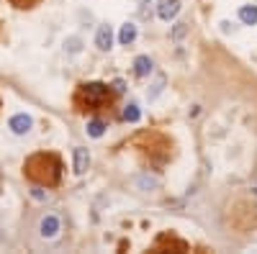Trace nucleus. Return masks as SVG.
<instances>
[{
    "label": "nucleus",
    "instance_id": "8",
    "mask_svg": "<svg viewBox=\"0 0 257 254\" xmlns=\"http://www.w3.org/2000/svg\"><path fill=\"white\" fill-rule=\"evenodd\" d=\"M137 36H139L137 24H132V21H128V24H123L121 31H118V44H121V47H128V44H134V41H137Z\"/></svg>",
    "mask_w": 257,
    "mask_h": 254
},
{
    "label": "nucleus",
    "instance_id": "16",
    "mask_svg": "<svg viewBox=\"0 0 257 254\" xmlns=\"http://www.w3.org/2000/svg\"><path fill=\"white\" fill-rule=\"evenodd\" d=\"M111 88H113V93H116V95H123V93H126V82H123V80H113Z\"/></svg>",
    "mask_w": 257,
    "mask_h": 254
},
{
    "label": "nucleus",
    "instance_id": "9",
    "mask_svg": "<svg viewBox=\"0 0 257 254\" xmlns=\"http://www.w3.org/2000/svg\"><path fill=\"white\" fill-rule=\"evenodd\" d=\"M237 16H239V21L244 26H254L257 24V6H242Z\"/></svg>",
    "mask_w": 257,
    "mask_h": 254
},
{
    "label": "nucleus",
    "instance_id": "14",
    "mask_svg": "<svg viewBox=\"0 0 257 254\" xmlns=\"http://www.w3.org/2000/svg\"><path fill=\"white\" fill-rule=\"evenodd\" d=\"M162 88H165V75H160L157 77V82H155V88H152V93H149V100H155L160 93H162Z\"/></svg>",
    "mask_w": 257,
    "mask_h": 254
},
{
    "label": "nucleus",
    "instance_id": "10",
    "mask_svg": "<svg viewBox=\"0 0 257 254\" xmlns=\"http://www.w3.org/2000/svg\"><path fill=\"white\" fill-rule=\"evenodd\" d=\"M85 131H88V136H93V139H100V136L105 134V123H103L100 118H93V121H88Z\"/></svg>",
    "mask_w": 257,
    "mask_h": 254
},
{
    "label": "nucleus",
    "instance_id": "5",
    "mask_svg": "<svg viewBox=\"0 0 257 254\" xmlns=\"http://www.w3.org/2000/svg\"><path fill=\"white\" fill-rule=\"evenodd\" d=\"M95 47L100 52H111V47H113V29L108 24L98 26V31H95Z\"/></svg>",
    "mask_w": 257,
    "mask_h": 254
},
{
    "label": "nucleus",
    "instance_id": "6",
    "mask_svg": "<svg viewBox=\"0 0 257 254\" xmlns=\"http://www.w3.org/2000/svg\"><path fill=\"white\" fill-rule=\"evenodd\" d=\"M72 167H75L77 175L88 172V167H90V152L85 149V146H77V149L72 152Z\"/></svg>",
    "mask_w": 257,
    "mask_h": 254
},
{
    "label": "nucleus",
    "instance_id": "3",
    "mask_svg": "<svg viewBox=\"0 0 257 254\" xmlns=\"http://www.w3.org/2000/svg\"><path fill=\"white\" fill-rule=\"evenodd\" d=\"M180 8H183V0H160V3H157V16L170 24V21L178 18Z\"/></svg>",
    "mask_w": 257,
    "mask_h": 254
},
{
    "label": "nucleus",
    "instance_id": "12",
    "mask_svg": "<svg viewBox=\"0 0 257 254\" xmlns=\"http://www.w3.org/2000/svg\"><path fill=\"white\" fill-rule=\"evenodd\" d=\"M188 31H190V26L185 24V21H178V24L173 26V31H170V39H173V41H183L188 36Z\"/></svg>",
    "mask_w": 257,
    "mask_h": 254
},
{
    "label": "nucleus",
    "instance_id": "13",
    "mask_svg": "<svg viewBox=\"0 0 257 254\" xmlns=\"http://www.w3.org/2000/svg\"><path fill=\"white\" fill-rule=\"evenodd\" d=\"M137 185L142 187V190H155L160 182H157V177H149V175H139L137 177Z\"/></svg>",
    "mask_w": 257,
    "mask_h": 254
},
{
    "label": "nucleus",
    "instance_id": "11",
    "mask_svg": "<svg viewBox=\"0 0 257 254\" xmlns=\"http://www.w3.org/2000/svg\"><path fill=\"white\" fill-rule=\"evenodd\" d=\"M123 121H128V123H137L139 118H142V111H139V105L137 103H128V105H123Z\"/></svg>",
    "mask_w": 257,
    "mask_h": 254
},
{
    "label": "nucleus",
    "instance_id": "7",
    "mask_svg": "<svg viewBox=\"0 0 257 254\" xmlns=\"http://www.w3.org/2000/svg\"><path fill=\"white\" fill-rule=\"evenodd\" d=\"M152 72H155V62H152V57L139 54V57L134 59V75H137V77H149Z\"/></svg>",
    "mask_w": 257,
    "mask_h": 254
},
{
    "label": "nucleus",
    "instance_id": "4",
    "mask_svg": "<svg viewBox=\"0 0 257 254\" xmlns=\"http://www.w3.org/2000/svg\"><path fill=\"white\" fill-rule=\"evenodd\" d=\"M82 93L85 98H88V103H100L105 95H108V85H103V82H85L82 85Z\"/></svg>",
    "mask_w": 257,
    "mask_h": 254
},
{
    "label": "nucleus",
    "instance_id": "1",
    "mask_svg": "<svg viewBox=\"0 0 257 254\" xmlns=\"http://www.w3.org/2000/svg\"><path fill=\"white\" fill-rule=\"evenodd\" d=\"M59 231H62V221L54 213H49V216H44L39 221V236L41 239H57Z\"/></svg>",
    "mask_w": 257,
    "mask_h": 254
},
{
    "label": "nucleus",
    "instance_id": "15",
    "mask_svg": "<svg viewBox=\"0 0 257 254\" xmlns=\"http://www.w3.org/2000/svg\"><path fill=\"white\" fill-rule=\"evenodd\" d=\"M64 49L72 52V54H77V52H80V39H67V41H64Z\"/></svg>",
    "mask_w": 257,
    "mask_h": 254
},
{
    "label": "nucleus",
    "instance_id": "18",
    "mask_svg": "<svg viewBox=\"0 0 257 254\" xmlns=\"http://www.w3.org/2000/svg\"><path fill=\"white\" fill-rule=\"evenodd\" d=\"M144 3H149V0H144Z\"/></svg>",
    "mask_w": 257,
    "mask_h": 254
},
{
    "label": "nucleus",
    "instance_id": "17",
    "mask_svg": "<svg viewBox=\"0 0 257 254\" xmlns=\"http://www.w3.org/2000/svg\"><path fill=\"white\" fill-rule=\"evenodd\" d=\"M31 195H34L36 200H44V198H47V193H44L41 187H34V190H31Z\"/></svg>",
    "mask_w": 257,
    "mask_h": 254
},
{
    "label": "nucleus",
    "instance_id": "2",
    "mask_svg": "<svg viewBox=\"0 0 257 254\" xmlns=\"http://www.w3.org/2000/svg\"><path fill=\"white\" fill-rule=\"evenodd\" d=\"M8 129H11L16 136H26V134L34 129V118H31L29 113H16V116H11V121H8Z\"/></svg>",
    "mask_w": 257,
    "mask_h": 254
}]
</instances>
